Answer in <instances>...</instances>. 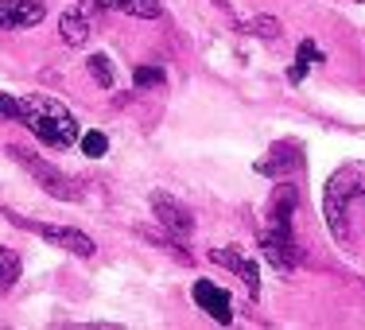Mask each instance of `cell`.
Wrapping results in <instances>:
<instances>
[{"label":"cell","instance_id":"obj_20","mask_svg":"<svg viewBox=\"0 0 365 330\" xmlns=\"http://www.w3.org/2000/svg\"><path fill=\"white\" fill-rule=\"evenodd\" d=\"M303 74H307V58H303V55H295V66L288 71V82H303Z\"/></svg>","mask_w":365,"mask_h":330},{"label":"cell","instance_id":"obj_11","mask_svg":"<svg viewBox=\"0 0 365 330\" xmlns=\"http://www.w3.org/2000/svg\"><path fill=\"white\" fill-rule=\"evenodd\" d=\"M303 148L295 140H280L272 144V152H268V160L260 163V175H292V171L303 167Z\"/></svg>","mask_w":365,"mask_h":330},{"label":"cell","instance_id":"obj_15","mask_svg":"<svg viewBox=\"0 0 365 330\" xmlns=\"http://www.w3.org/2000/svg\"><path fill=\"white\" fill-rule=\"evenodd\" d=\"M90 74H93V82L101 86V90H113V82H117V78H113V63H109V55H90Z\"/></svg>","mask_w":365,"mask_h":330},{"label":"cell","instance_id":"obj_9","mask_svg":"<svg viewBox=\"0 0 365 330\" xmlns=\"http://www.w3.org/2000/svg\"><path fill=\"white\" fill-rule=\"evenodd\" d=\"M47 16L43 0H0V28L16 31V28H36Z\"/></svg>","mask_w":365,"mask_h":330},{"label":"cell","instance_id":"obj_1","mask_svg":"<svg viewBox=\"0 0 365 330\" xmlns=\"http://www.w3.org/2000/svg\"><path fill=\"white\" fill-rule=\"evenodd\" d=\"M323 214L330 237L342 245H358L365 233V163H346L330 175Z\"/></svg>","mask_w":365,"mask_h":330},{"label":"cell","instance_id":"obj_13","mask_svg":"<svg viewBox=\"0 0 365 330\" xmlns=\"http://www.w3.org/2000/svg\"><path fill=\"white\" fill-rule=\"evenodd\" d=\"M16 280H20V257H16L8 245H0V295L12 292Z\"/></svg>","mask_w":365,"mask_h":330},{"label":"cell","instance_id":"obj_19","mask_svg":"<svg viewBox=\"0 0 365 330\" xmlns=\"http://www.w3.org/2000/svg\"><path fill=\"white\" fill-rule=\"evenodd\" d=\"M295 55H303V58H307V63H323V51H319L315 43H311V39H303V43H299V51H295Z\"/></svg>","mask_w":365,"mask_h":330},{"label":"cell","instance_id":"obj_10","mask_svg":"<svg viewBox=\"0 0 365 330\" xmlns=\"http://www.w3.org/2000/svg\"><path fill=\"white\" fill-rule=\"evenodd\" d=\"M190 295H195L198 307H202L210 319H218L222 326L233 323V303H230V295H225V288H218V284H210V280H198Z\"/></svg>","mask_w":365,"mask_h":330},{"label":"cell","instance_id":"obj_5","mask_svg":"<svg viewBox=\"0 0 365 330\" xmlns=\"http://www.w3.org/2000/svg\"><path fill=\"white\" fill-rule=\"evenodd\" d=\"M4 218L16 225V230H31V233H39L47 245H55V249H66V253H74V257H82V260H90L93 253H98V245H93V237H86L82 230H71V225H47V222H28V218H20L16 210H4Z\"/></svg>","mask_w":365,"mask_h":330},{"label":"cell","instance_id":"obj_16","mask_svg":"<svg viewBox=\"0 0 365 330\" xmlns=\"http://www.w3.org/2000/svg\"><path fill=\"white\" fill-rule=\"evenodd\" d=\"M133 82H136V90H148V86H160V82H163V71H160V66H136Z\"/></svg>","mask_w":365,"mask_h":330},{"label":"cell","instance_id":"obj_14","mask_svg":"<svg viewBox=\"0 0 365 330\" xmlns=\"http://www.w3.org/2000/svg\"><path fill=\"white\" fill-rule=\"evenodd\" d=\"M241 31H249V36L257 39H280V20H272V16H253V20H241Z\"/></svg>","mask_w":365,"mask_h":330},{"label":"cell","instance_id":"obj_17","mask_svg":"<svg viewBox=\"0 0 365 330\" xmlns=\"http://www.w3.org/2000/svg\"><path fill=\"white\" fill-rule=\"evenodd\" d=\"M82 152L90 155V160H98V155L109 152V140H106L101 133H86V136H82Z\"/></svg>","mask_w":365,"mask_h":330},{"label":"cell","instance_id":"obj_4","mask_svg":"<svg viewBox=\"0 0 365 330\" xmlns=\"http://www.w3.org/2000/svg\"><path fill=\"white\" fill-rule=\"evenodd\" d=\"M260 253L276 268V272H292L303 260V249L292 233V218H268V225L260 230Z\"/></svg>","mask_w":365,"mask_h":330},{"label":"cell","instance_id":"obj_12","mask_svg":"<svg viewBox=\"0 0 365 330\" xmlns=\"http://www.w3.org/2000/svg\"><path fill=\"white\" fill-rule=\"evenodd\" d=\"M98 4L109 8V12L136 16V20H155L160 16V0H98Z\"/></svg>","mask_w":365,"mask_h":330},{"label":"cell","instance_id":"obj_7","mask_svg":"<svg viewBox=\"0 0 365 330\" xmlns=\"http://www.w3.org/2000/svg\"><path fill=\"white\" fill-rule=\"evenodd\" d=\"M152 218L160 222L168 233H175V237H190V230H195L190 210L179 202V198L163 195V190H155V195H152Z\"/></svg>","mask_w":365,"mask_h":330},{"label":"cell","instance_id":"obj_2","mask_svg":"<svg viewBox=\"0 0 365 330\" xmlns=\"http://www.w3.org/2000/svg\"><path fill=\"white\" fill-rule=\"evenodd\" d=\"M20 125L31 128V136H39L47 148H71L78 140V125L71 109L63 101L47 98V93H24L20 98Z\"/></svg>","mask_w":365,"mask_h":330},{"label":"cell","instance_id":"obj_3","mask_svg":"<svg viewBox=\"0 0 365 330\" xmlns=\"http://www.w3.org/2000/svg\"><path fill=\"white\" fill-rule=\"evenodd\" d=\"M8 155H12L16 163H20L24 171H28L31 179L43 187V195H51V198H63V202H78L82 198V187H78V179H71L66 171H58L55 163H47V160H36L31 152H24V148H8Z\"/></svg>","mask_w":365,"mask_h":330},{"label":"cell","instance_id":"obj_18","mask_svg":"<svg viewBox=\"0 0 365 330\" xmlns=\"http://www.w3.org/2000/svg\"><path fill=\"white\" fill-rule=\"evenodd\" d=\"M0 117H4V120H20V98H16V93L0 90Z\"/></svg>","mask_w":365,"mask_h":330},{"label":"cell","instance_id":"obj_6","mask_svg":"<svg viewBox=\"0 0 365 330\" xmlns=\"http://www.w3.org/2000/svg\"><path fill=\"white\" fill-rule=\"evenodd\" d=\"M98 0H82V4H74V8H66L63 12V20H58V31H63V43L66 47H82L86 39L93 36V24H98Z\"/></svg>","mask_w":365,"mask_h":330},{"label":"cell","instance_id":"obj_8","mask_svg":"<svg viewBox=\"0 0 365 330\" xmlns=\"http://www.w3.org/2000/svg\"><path fill=\"white\" fill-rule=\"evenodd\" d=\"M210 260L214 264H222V268H230V272H237L241 280H245V288L249 295H260V272H257V260H249L245 257V249H237V245H225V249H210Z\"/></svg>","mask_w":365,"mask_h":330}]
</instances>
